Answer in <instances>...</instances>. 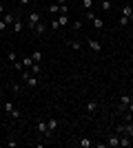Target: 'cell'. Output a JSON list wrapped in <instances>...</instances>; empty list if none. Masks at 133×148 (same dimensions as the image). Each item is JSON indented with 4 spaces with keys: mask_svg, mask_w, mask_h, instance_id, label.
I'll list each match as a JSON object with an SVG mask.
<instances>
[{
    "mask_svg": "<svg viewBox=\"0 0 133 148\" xmlns=\"http://www.w3.org/2000/svg\"><path fill=\"white\" fill-rule=\"evenodd\" d=\"M36 130H38L40 137H51L53 133H49V128H47V119H38L36 122Z\"/></svg>",
    "mask_w": 133,
    "mask_h": 148,
    "instance_id": "obj_1",
    "label": "cell"
},
{
    "mask_svg": "<svg viewBox=\"0 0 133 148\" xmlns=\"http://www.w3.org/2000/svg\"><path fill=\"white\" fill-rule=\"evenodd\" d=\"M22 77H25V82H27V86H29V88H36V86H38V75L22 71Z\"/></svg>",
    "mask_w": 133,
    "mask_h": 148,
    "instance_id": "obj_2",
    "label": "cell"
},
{
    "mask_svg": "<svg viewBox=\"0 0 133 148\" xmlns=\"http://www.w3.org/2000/svg\"><path fill=\"white\" fill-rule=\"evenodd\" d=\"M38 22H42V20H40V13H38V11H31V13H29V20H27V27H29V29H33Z\"/></svg>",
    "mask_w": 133,
    "mask_h": 148,
    "instance_id": "obj_3",
    "label": "cell"
},
{
    "mask_svg": "<svg viewBox=\"0 0 133 148\" xmlns=\"http://www.w3.org/2000/svg\"><path fill=\"white\" fill-rule=\"evenodd\" d=\"M107 146H109V148H118V146H120V135H118V133L109 135V137H107Z\"/></svg>",
    "mask_w": 133,
    "mask_h": 148,
    "instance_id": "obj_4",
    "label": "cell"
},
{
    "mask_svg": "<svg viewBox=\"0 0 133 148\" xmlns=\"http://www.w3.org/2000/svg\"><path fill=\"white\" fill-rule=\"evenodd\" d=\"M11 27H13V33L18 36V33H22V29H25V20L16 16V20H13V25H11Z\"/></svg>",
    "mask_w": 133,
    "mask_h": 148,
    "instance_id": "obj_5",
    "label": "cell"
},
{
    "mask_svg": "<svg viewBox=\"0 0 133 148\" xmlns=\"http://www.w3.org/2000/svg\"><path fill=\"white\" fill-rule=\"evenodd\" d=\"M87 44L91 47V51H95V53H100V51H102V44L98 42L95 38H89V40H87Z\"/></svg>",
    "mask_w": 133,
    "mask_h": 148,
    "instance_id": "obj_6",
    "label": "cell"
},
{
    "mask_svg": "<svg viewBox=\"0 0 133 148\" xmlns=\"http://www.w3.org/2000/svg\"><path fill=\"white\" fill-rule=\"evenodd\" d=\"M131 95H122L120 97V111H127V106H129V102H131Z\"/></svg>",
    "mask_w": 133,
    "mask_h": 148,
    "instance_id": "obj_7",
    "label": "cell"
},
{
    "mask_svg": "<svg viewBox=\"0 0 133 148\" xmlns=\"http://www.w3.org/2000/svg\"><path fill=\"white\" fill-rule=\"evenodd\" d=\"M78 146H80V148H91L93 142H91L89 137H80V139H78Z\"/></svg>",
    "mask_w": 133,
    "mask_h": 148,
    "instance_id": "obj_8",
    "label": "cell"
},
{
    "mask_svg": "<svg viewBox=\"0 0 133 148\" xmlns=\"http://www.w3.org/2000/svg\"><path fill=\"white\" fill-rule=\"evenodd\" d=\"M58 124H60V122H58L56 117H49V119H47V128H49V133H53V130L58 128Z\"/></svg>",
    "mask_w": 133,
    "mask_h": 148,
    "instance_id": "obj_9",
    "label": "cell"
},
{
    "mask_svg": "<svg viewBox=\"0 0 133 148\" xmlns=\"http://www.w3.org/2000/svg\"><path fill=\"white\" fill-rule=\"evenodd\" d=\"M122 16L131 20V18H133V7H131V5H124V7H122Z\"/></svg>",
    "mask_w": 133,
    "mask_h": 148,
    "instance_id": "obj_10",
    "label": "cell"
},
{
    "mask_svg": "<svg viewBox=\"0 0 133 148\" xmlns=\"http://www.w3.org/2000/svg\"><path fill=\"white\" fill-rule=\"evenodd\" d=\"M44 31H47V25H44V22H38V25L33 27V33H36V36H42Z\"/></svg>",
    "mask_w": 133,
    "mask_h": 148,
    "instance_id": "obj_11",
    "label": "cell"
},
{
    "mask_svg": "<svg viewBox=\"0 0 133 148\" xmlns=\"http://www.w3.org/2000/svg\"><path fill=\"white\" fill-rule=\"evenodd\" d=\"M67 47H71V49L80 51V49H82V42H80V40H67Z\"/></svg>",
    "mask_w": 133,
    "mask_h": 148,
    "instance_id": "obj_12",
    "label": "cell"
},
{
    "mask_svg": "<svg viewBox=\"0 0 133 148\" xmlns=\"http://www.w3.org/2000/svg\"><path fill=\"white\" fill-rule=\"evenodd\" d=\"M49 13L51 16H60V5H58V2H51L49 5Z\"/></svg>",
    "mask_w": 133,
    "mask_h": 148,
    "instance_id": "obj_13",
    "label": "cell"
},
{
    "mask_svg": "<svg viewBox=\"0 0 133 148\" xmlns=\"http://www.w3.org/2000/svg\"><path fill=\"white\" fill-rule=\"evenodd\" d=\"M2 111H5L7 115H11V113L16 111V108H13V104H11V102H2Z\"/></svg>",
    "mask_w": 133,
    "mask_h": 148,
    "instance_id": "obj_14",
    "label": "cell"
},
{
    "mask_svg": "<svg viewBox=\"0 0 133 148\" xmlns=\"http://www.w3.org/2000/svg\"><path fill=\"white\" fill-rule=\"evenodd\" d=\"M95 111H98V102H95V99L87 102V113H95Z\"/></svg>",
    "mask_w": 133,
    "mask_h": 148,
    "instance_id": "obj_15",
    "label": "cell"
},
{
    "mask_svg": "<svg viewBox=\"0 0 133 148\" xmlns=\"http://www.w3.org/2000/svg\"><path fill=\"white\" fill-rule=\"evenodd\" d=\"M31 73H33V75H40V73H42V66H40V62H33V64H31Z\"/></svg>",
    "mask_w": 133,
    "mask_h": 148,
    "instance_id": "obj_16",
    "label": "cell"
},
{
    "mask_svg": "<svg viewBox=\"0 0 133 148\" xmlns=\"http://www.w3.org/2000/svg\"><path fill=\"white\" fill-rule=\"evenodd\" d=\"M2 20H5L7 25L11 27V25H13V20H16V16H13V13H5V16H2Z\"/></svg>",
    "mask_w": 133,
    "mask_h": 148,
    "instance_id": "obj_17",
    "label": "cell"
},
{
    "mask_svg": "<svg viewBox=\"0 0 133 148\" xmlns=\"http://www.w3.org/2000/svg\"><path fill=\"white\" fill-rule=\"evenodd\" d=\"M91 22H93V27H95V29H98V31H100L102 27H104V22H102V18H98V16H95V18L91 20Z\"/></svg>",
    "mask_w": 133,
    "mask_h": 148,
    "instance_id": "obj_18",
    "label": "cell"
},
{
    "mask_svg": "<svg viewBox=\"0 0 133 148\" xmlns=\"http://www.w3.org/2000/svg\"><path fill=\"white\" fill-rule=\"evenodd\" d=\"M7 60L11 62V64H16V62H18V53H13V51H9V53H7Z\"/></svg>",
    "mask_w": 133,
    "mask_h": 148,
    "instance_id": "obj_19",
    "label": "cell"
},
{
    "mask_svg": "<svg viewBox=\"0 0 133 148\" xmlns=\"http://www.w3.org/2000/svg\"><path fill=\"white\" fill-rule=\"evenodd\" d=\"M100 5L104 11H111V0H100Z\"/></svg>",
    "mask_w": 133,
    "mask_h": 148,
    "instance_id": "obj_20",
    "label": "cell"
},
{
    "mask_svg": "<svg viewBox=\"0 0 133 148\" xmlns=\"http://www.w3.org/2000/svg\"><path fill=\"white\" fill-rule=\"evenodd\" d=\"M58 22H60V27H67V22H69V18H67V16H62V13H60V16H58Z\"/></svg>",
    "mask_w": 133,
    "mask_h": 148,
    "instance_id": "obj_21",
    "label": "cell"
},
{
    "mask_svg": "<svg viewBox=\"0 0 133 148\" xmlns=\"http://www.w3.org/2000/svg\"><path fill=\"white\" fill-rule=\"evenodd\" d=\"M31 60L33 62H40V60H42V53H40V51H33V53H31Z\"/></svg>",
    "mask_w": 133,
    "mask_h": 148,
    "instance_id": "obj_22",
    "label": "cell"
},
{
    "mask_svg": "<svg viewBox=\"0 0 133 148\" xmlns=\"http://www.w3.org/2000/svg\"><path fill=\"white\" fill-rule=\"evenodd\" d=\"M22 64H25V69H27V66H31V64H33L31 56H27V58H22Z\"/></svg>",
    "mask_w": 133,
    "mask_h": 148,
    "instance_id": "obj_23",
    "label": "cell"
},
{
    "mask_svg": "<svg viewBox=\"0 0 133 148\" xmlns=\"http://www.w3.org/2000/svg\"><path fill=\"white\" fill-rule=\"evenodd\" d=\"M82 7H84V9H87V11H89V9L93 7V0H82Z\"/></svg>",
    "mask_w": 133,
    "mask_h": 148,
    "instance_id": "obj_24",
    "label": "cell"
},
{
    "mask_svg": "<svg viewBox=\"0 0 133 148\" xmlns=\"http://www.w3.org/2000/svg\"><path fill=\"white\" fill-rule=\"evenodd\" d=\"M11 91L16 93V95L20 93V84H18V82H11Z\"/></svg>",
    "mask_w": 133,
    "mask_h": 148,
    "instance_id": "obj_25",
    "label": "cell"
},
{
    "mask_svg": "<svg viewBox=\"0 0 133 148\" xmlns=\"http://www.w3.org/2000/svg\"><path fill=\"white\" fill-rule=\"evenodd\" d=\"M7 27H9V25H7V22H5V20H2V18H0V33H5V31H7Z\"/></svg>",
    "mask_w": 133,
    "mask_h": 148,
    "instance_id": "obj_26",
    "label": "cell"
},
{
    "mask_svg": "<svg viewBox=\"0 0 133 148\" xmlns=\"http://www.w3.org/2000/svg\"><path fill=\"white\" fill-rule=\"evenodd\" d=\"M51 29H53V31L60 29V22H58V18H56V20H51Z\"/></svg>",
    "mask_w": 133,
    "mask_h": 148,
    "instance_id": "obj_27",
    "label": "cell"
},
{
    "mask_svg": "<svg viewBox=\"0 0 133 148\" xmlns=\"http://www.w3.org/2000/svg\"><path fill=\"white\" fill-rule=\"evenodd\" d=\"M129 22H131V20H129V18H124V16H120V27H127Z\"/></svg>",
    "mask_w": 133,
    "mask_h": 148,
    "instance_id": "obj_28",
    "label": "cell"
},
{
    "mask_svg": "<svg viewBox=\"0 0 133 148\" xmlns=\"http://www.w3.org/2000/svg\"><path fill=\"white\" fill-rule=\"evenodd\" d=\"M67 11H69V7H67V5H60V13H62V16H67Z\"/></svg>",
    "mask_w": 133,
    "mask_h": 148,
    "instance_id": "obj_29",
    "label": "cell"
},
{
    "mask_svg": "<svg viewBox=\"0 0 133 148\" xmlns=\"http://www.w3.org/2000/svg\"><path fill=\"white\" fill-rule=\"evenodd\" d=\"M7 146H11V148H13V146H18V142H16V139H13V137H11V139L7 142Z\"/></svg>",
    "mask_w": 133,
    "mask_h": 148,
    "instance_id": "obj_30",
    "label": "cell"
},
{
    "mask_svg": "<svg viewBox=\"0 0 133 148\" xmlns=\"http://www.w3.org/2000/svg\"><path fill=\"white\" fill-rule=\"evenodd\" d=\"M127 111H129V113H133V99H131V102H129V106H127Z\"/></svg>",
    "mask_w": 133,
    "mask_h": 148,
    "instance_id": "obj_31",
    "label": "cell"
},
{
    "mask_svg": "<svg viewBox=\"0 0 133 148\" xmlns=\"http://www.w3.org/2000/svg\"><path fill=\"white\" fill-rule=\"evenodd\" d=\"M2 16H5V5L0 2V18H2Z\"/></svg>",
    "mask_w": 133,
    "mask_h": 148,
    "instance_id": "obj_32",
    "label": "cell"
},
{
    "mask_svg": "<svg viewBox=\"0 0 133 148\" xmlns=\"http://www.w3.org/2000/svg\"><path fill=\"white\" fill-rule=\"evenodd\" d=\"M18 5H29V0H18Z\"/></svg>",
    "mask_w": 133,
    "mask_h": 148,
    "instance_id": "obj_33",
    "label": "cell"
},
{
    "mask_svg": "<svg viewBox=\"0 0 133 148\" xmlns=\"http://www.w3.org/2000/svg\"><path fill=\"white\" fill-rule=\"evenodd\" d=\"M58 5H67V0H56Z\"/></svg>",
    "mask_w": 133,
    "mask_h": 148,
    "instance_id": "obj_34",
    "label": "cell"
},
{
    "mask_svg": "<svg viewBox=\"0 0 133 148\" xmlns=\"http://www.w3.org/2000/svg\"><path fill=\"white\" fill-rule=\"evenodd\" d=\"M129 137H131V142H133V130H131V133H129Z\"/></svg>",
    "mask_w": 133,
    "mask_h": 148,
    "instance_id": "obj_35",
    "label": "cell"
},
{
    "mask_svg": "<svg viewBox=\"0 0 133 148\" xmlns=\"http://www.w3.org/2000/svg\"><path fill=\"white\" fill-rule=\"evenodd\" d=\"M0 95H2V88H0Z\"/></svg>",
    "mask_w": 133,
    "mask_h": 148,
    "instance_id": "obj_36",
    "label": "cell"
}]
</instances>
